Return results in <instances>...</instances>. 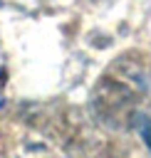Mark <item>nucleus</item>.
Returning <instances> with one entry per match:
<instances>
[{
  "instance_id": "f257e3e1",
  "label": "nucleus",
  "mask_w": 151,
  "mask_h": 158,
  "mask_svg": "<svg viewBox=\"0 0 151 158\" xmlns=\"http://www.w3.org/2000/svg\"><path fill=\"white\" fill-rule=\"evenodd\" d=\"M144 138H146V143L151 146V128H144Z\"/></svg>"
}]
</instances>
